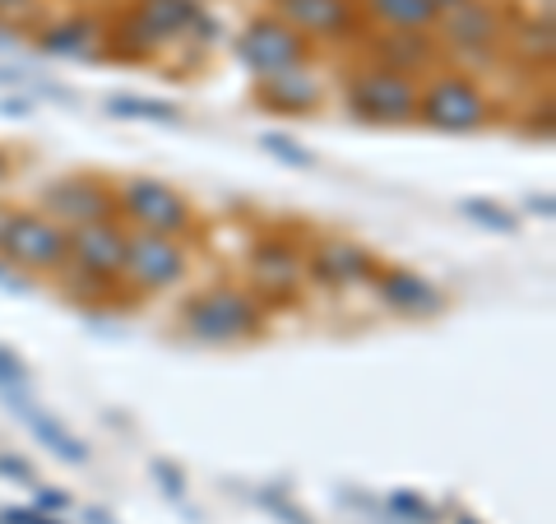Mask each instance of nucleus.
<instances>
[{"instance_id":"8","label":"nucleus","mask_w":556,"mask_h":524,"mask_svg":"<svg viewBox=\"0 0 556 524\" xmlns=\"http://www.w3.org/2000/svg\"><path fill=\"white\" fill-rule=\"evenodd\" d=\"M38 214H47L61 228H84V223H108L116 219V186L108 177H89V172H70L42 186Z\"/></svg>"},{"instance_id":"17","label":"nucleus","mask_w":556,"mask_h":524,"mask_svg":"<svg viewBox=\"0 0 556 524\" xmlns=\"http://www.w3.org/2000/svg\"><path fill=\"white\" fill-rule=\"evenodd\" d=\"M255 108L260 112H274V116H306V112H316L320 108V79L311 75V70H288V75H265V79H255Z\"/></svg>"},{"instance_id":"19","label":"nucleus","mask_w":556,"mask_h":524,"mask_svg":"<svg viewBox=\"0 0 556 524\" xmlns=\"http://www.w3.org/2000/svg\"><path fill=\"white\" fill-rule=\"evenodd\" d=\"M5 399L14 404V413H20L24 423H28V432L38 436V441H42V446H47L56 460H65V464H89V446H84L79 436L70 432L65 423H56V417H51V413H42L38 404H28V399H20V395H5Z\"/></svg>"},{"instance_id":"37","label":"nucleus","mask_w":556,"mask_h":524,"mask_svg":"<svg viewBox=\"0 0 556 524\" xmlns=\"http://www.w3.org/2000/svg\"><path fill=\"white\" fill-rule=\"evenodd\" d=\"M5 177H10V153L0 149V186H5Z\"/></svg>"},{"instance_id":"12","label":"nucleus","mask_w":556,"mask_h":524,"mask_svg":"<svg viewBox=\"0 0 556 524\" xmlns=\"http://www.w3.org/2000/svg\"><path fill=\"white\" fill-rule=\"evenodd\" d=\"M431 33H441V51H459V57H496L506 47L501 14L486 0H464V5L445 10Z\"/></svg>"},{"instance_id":"24","label":"nucleus","mask_w":556,"mask_h":524,"mask_svg":"<svg viewBox=\"0 0 556 524\" xmlns=\"http://www.w3.org/2000/svg\"><path fill=\"white\" fill-rule=\"evenodd\" d=\"M260 149L274 153L278 163L298 167V172H311V167H316V153H311L306 145H298L292 135H283V130H265V135H260Z\"/></svg>"},{"instance_id":"25","label":"nucleus","mask_w":556,"mask_h":524,"mask_svg":"<svg viewBox=\"0 0 556 524\" xmlns=\"http://www.w3.org/2000/svg\"><path fill=\"white\" fill-rule=\"evenodd\" d=\"M28 386V362L20 358V348L0 344V395H20Z\"/></svg>"},{"instance_id":"28","label":"nucleus","mask_w":556,"mask_h":524,"mask_svg":"<svg viewBox=\"0 0 556 524\" xmlns=\"http://www.w3.org/2000/svg\"><path fill=\"white\" fill-rule=\"evenodd\" d=\"M0 524H61L56 515H42V511H33V506H5V511H0Z\"/></svg>"},{"instance_id":"38","label":"nucleus","mask_w":556,"mask_h":524,"mask_svg":"<svg viewBox=\"0 0 556 524\" xmlns=\"http://www.w3.org/2000/svg\"><path fill=\"white\" fill-rule=\"evenodd\" d=\"M431 5H437V10L445 14V10H455V5H464V0H431Z\"/></svg>"},{"instance_id":"15","label":"nucleus","mask_w":556,"mask_h":524,"mask_svg":"<svg viewBox=\"0 0 556 524\" xmlns=\"http://www.w3.org/2000/svg\"><path fill=\"white\" fill-rule=\"evenodd\" d=\"M376 270H380V260L353 237H325L306 255V278H316L325 288H362L376 278Z\"/></svg>"},{"instance_id":"10","label":"nucleus","mask_w":556,"mask_h":524,"mask_svg":"<svg viewBox=\"0 0 556 524\" xmlns=\"http://www.w3.org/2000/svg\"><path fill=\"white\" fill-rule=\"evenodd\" d=\"M126 241L130 228H121V219L108 223H84V228H70V274L93 278V284L121 288V270H126Z\"/></svg>"},{"instance_id":"31","label":"nucleus","mask_w":556,"mask_h":524,"mask_svg":"<svg viewBox=\"0 0 556 524\" xmlns=\"http://www.w3.org/2000/svg\"><path fill=\"white\" fill-rule=\"evenodd\" d=\"M0 288L5 292H28L33 284H28V274H20V270H10L5 260H0Z\"/></svg>"},{"instance_id":"30","label":"nucleus","mask_w":556,"mask_h":524,"mask_svg":"<svg viewBox=\"0 0 556 524\" xmlns=\"http://www.w3.org/2000/svg\"><path fill=\"white\" fill-rule=\"evenodd\" d=\"M0 474H5V478H20V483H33V464L20 460V456H0Z\"/></svg>"},{"instance_id":"36","label":"nucleus","mask_w":556,"mask_h":524,"mask_svg":"<svg viewBox=\"0 0 556 524\" xmlns=\"http://www.w3.org/2000/svg\"><path fill=\"white\" fill-rule=\"evenodd\" d=\"M84 520H89V524H116L108 511H93V506H89V515H84Z\"/></svg>"},{"instance_id":"1","label":"nucleus","mask_w":556,"mask_h":524,"mask_svg":"<svg viewBox=\"0 0 556 524\" xmlns=\"http://www.w3.org/2000/svg\"><path fill=\"white\" fill-rule=\"evenodd\" d=\"M181 335L195 339V344H214V348H228V344H247L265 329L269 311L255 302L251 288H237V284H218V288H204L195 297L181 302Z\"/></svg>"},{"instance_id":"9","label":"nucleus","mask_w":556,"mask_h":524,"mask_svg":"<svg viewBox=\"0 0 556 524\" xmlns=\"http://www.w3.org/2000/svg\"><path fill=\"white\" fill-rule=\"evenodd\" d=\"M247 274H251V292L260 307H283L302 292L306 284V255L298 251V241L288 237H265L255 241L247 255Z\"/></svg>"},{"instance_id":"35","label":"nucleus","mask_w":556,"mask_h":524,"mask_svg":"<svg viewBox=\"0 0 556 524\" xmlns=\"http://www.w3.org/2000/svg\"><path fill=\"white\" fill-rule=\"evenodd\" d=\"M24 42V33L14 28V20H0V47H20Z\"/></svg>"},{"instance_id":"11","label":"nucleus","mask_w":556,"mask_h":524,"mask_svg":"<svg viewBox=\"0 0 556 524\" xmlns=\"http://www.w3.org/2000/svg\"><path fill=\"white\" fill-rule=\"evenodd\" d=\"M181 278H186V247L181 241L130 233L121 284L135 288V292H167V288H177Z\"/></svg>"},{"instance_id":"34","label":"nucleus","mask_w":556,"mask_h":524,"mask_svg":"<svg viewBox=\"0 0 556 524\" xmlns=\"http://www.w3.org/2000/svg\"><path fill=\"white\" fill-rule=\"evenodd\" d=\"M38 0H0V20H14V14H28Z\"/></svg>"},{"instance_id":"20","label":"nucleus","mask_w":556,"mask_h":524,"mask_svg":"<svg viewBox=\"0 0 556 524\" xmlns=\"http://www.w3.org/2000/svg\"><path fill=\"white\" fill-rule=\"evenodd\" d=\"M362 20H376L386 33H431L441 10L431 0H357Z\"/></svg>"},{"instance_id":"21","label":"nucleus","mask_w":556,"mask_h":524,"mask_svg":"<svg viewBox=\"0 0 556 524\" xmlns=\"http://www.w3.org/2000/svg\"><path fill=\"white\" fill-rule=\"evenodd\" d=\"M102 108H108V116H116V121H153V126H177L181 121L177 102L144 98V93H112Z\"/></svg>"},{"instance_id":"39","label":"nucleus","mask_w":556,"mask_h":524,"mask_svg":"<svg viewBox=\"0 0 556 524\" xmlns=\"http://www.w3.org/2000/svg\"><path fill=\"white\" fill-rule=\"evenodd\" d=\"M455 524H478V520H473V515H459V520H455Z\"/></svg>"},{"instance_id":"16","label":"nucleus","mask_w":556,"mask_h":524,"mask_svg":"<svg viewBox=\"0 0 556 524\" xmlns=\"http://www.w3.org/2000/svg\"><path fill=\"white\" fill-rule=\"evenodd\" d=\"M367 65L394 70V75L422 84L427 75L441 70V42L437 33H380L367 47Z\"/></svg>"},{"instance_id":"27","label":"nucleus","mask_w":556,"mask_h":524,"mask_svg":"<svg viewBox=\"0 0 556 524\" xmlns=\"http://www.w3.org/2000/svg\"><path fill=\"white\" fill-rule=\"evenodd\" d=\"M260 506H265V511H274L278 520H288V524H311V515L302 511V506L288 501L283 492H274V487H260Z\"/></svg>"},{"instance_id":"18","label":"nucleus","mask_w":556,"mask_h":524,"mask_svg":"<svg viewBox=\"0 0 556 524\" xmlns=\"http://www.w3.org/2000/svg\"><path fill=\"white\" fill-rule=\"evenodd\" d=\"M102 42H108V24L98 14H65V20L47 24L38 33L42 57H56V61H89Z\"/></svg>"},{"instance_id":"4","label":"nucleus","mask_w":556,"mask_h":524,"mask_svg":"<svg viewBox=\"0 0 556 524\" xmlns=\"http://www.w3.org/2000/svg\"><path fill=\"white\" fill-rule=\"evenodd\" d=\"M200 14H204L200 0H135L108 33V42H116L121 57L144 61V57H159L167 42L186 38Z\"/></svg>"},{"instance_id":"22","label":"nucleus","mask_w":556,"mask_h":524,"mask_svg":"<svg viewBox=\"0 0 556 524\" xmlns=\"http://www.w3.org/2000/svg\"><path fill=\"white\" fill-rule=\"evenodd\" d=\"M459 214H464L468 223H478V228H486V233H501V237H515V233H519L515 209H506L501 200L468 196V200H459Z\"/></svg>"},{"instance_id":"26","label":"nucleus","mask_w":556,"mask_h":524,"mask_svg":"<svg viewBox=\"0 0 556 524\" xmlns=\"http://www.w3.org/2000/svg\"><path fill=\"white\" fill-rule=\"evenodd\" d=\"M149 474H153V483H159L172 501L186 497V474H181V464H172V460L159 456V460H149Z\"/></svg>"},{"instance_id":"5","label":"nucleus","mask_w":556,"mask_h":524,"mask_svg":"<svg viewBox=\"0 0 556 524\" xmlns=\"http://www.w3.org/2000/svg\"><path fill=\"white\" fill-rule=\"evenodd\" d=\"M0 260L20 274H61L70 265V233L38 209L0 214Z\"/></svg>"},{"instance_id":"2","label":"nucleus","mask_w":556,"mask_h":524,"mask_svg":"<svg viewBox=\"0 0 556 524\" xmlns=\"http://www.w3.org/2000/svg\"><path fill=\"white\" fill-rule=\"evenodd\" d=\"M492 116H496V102L464 70H437L417 89V121L441 135H473L482 126H492Z\"/></svg>"},{"instance_id":"33","label":"nucleus","mask_w":556,"mask_h":524,"mask_svg":"<svg viewBox=\"0 0 556 524\" xmlns=\"http://www.w3.org/2000/svg\"><path fill=\"white\" fill-rule=\"evenodd\" d=\"M0 112L14 116V121H24V116L33 112V102H28V98H5V102H0Z\"/></svg>"},{"instance_id":"13","label":"nucleus","mask_w":556,"mask_h":524,"mask_svg":"<svg viewBox=\"0 0 556 524\" xmlns=\"http://www.w3.org/2000/svg\"><path fill=\"white\" fill-rule=\"evenodd\" d=\"M269 14H278L288 28H298L302 38L316 42H339L362 33V10L357 0H269Z\"/></svg>"},{"instance_id":"3","label":"nucleus","mask_w":556,"mask_h":524,"mask_svg":"<svg viewBox=\"0 0 556 524\" xmlns=\"http://www.w3.org/2000/svg\"><path fill=\"white\" fill-rule=\"evenodd\" d=\"M116 219L130 223V233L172 237L181 241L195 233V204L163 177H130L116 186Z\"/></svg>"},{"instance_id":"32","label":"nucleus","mask_w":556,"mask_h":524,"mask_svg":"<svg viewBox=\"0 0 556 524\" xmlns=\"http://www.w3.org/2000/svg\"><path fill=\"white\" fill-rule=\"evenodd\" d=\"M525 209H529V214H538V219H552L556 214V204H552L547 190H533V196H525Z\"/></svg>"},{"instance_id":"6","label":"nucleus","mask_w":556,"mask_h":524,"mask_svg":"<svg viewBox=\"0 0 556 524\" xmlns=\"http://www.w3.org/2000/svg\"><path fill=\"white\" fill-rule=\"evenodd\" d=\"M417 79H404L380 65H357L343 75V108L367 126H404L417 121Z\"/></svg>"},{"instance_id":"7","label":"nucleus","mask_w":556,"mask_h":524,"mask_svg":"<svg viewBox=\"0 0 556 524\" xmlns=\"http://www.w3.org/2000/svg\"><path fill=\"white\" fill-rule=\"evenodd\" d=\"M232 51L255 79H265V75H288V70H306L316 47H311L298 28H288L278 14H255V20L237 33Z\"/></svg>"},{"instance_id":"23","label":"nucleus","mask_w":556,"mask_h":524,"mask_svg":"<svg viewBox=\"0 0 556 524\" xmlns=\"http://www.w3.org/2000/svg\"><path fill=\"white\" fill-rule=\"evenodd\" d=\"M386 511L399 515L404 524H437V506H431L422 492H413V487H394L386 497Z\"/></svg>"},{"instance_id":"14","label":"nucleus","mask_w":556,"mask_h":524,"mask_svg":"<svg viewBox=\"0 0 556 524\" xmlns=\"http://www.w3.org/2000/svg\"><path fill=\"white\" fill-rule=\"evenodd\" d=\"M371 288L380 297V307L404 321H427V316H441L445 311V292L431 284L427 274H417L408 265H380Z\"/></svg>"},{"instance_id":"29","label":"nucleus","mask_w":556,"mask_h":524,"mask_svg":"<svg viewBox=\"0 0 556 524\" xmlns=\"http://www.w3.org/2000/svg\"><path fill=\"white\" fill-rule=\"evenodd\" d=\"M70 506V497L65 492H56V487H38V506L33 511H42V515H61Z\"/></svg>"}]
</instances>
